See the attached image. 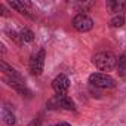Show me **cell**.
Instances as JSON below:
<instances>
[{
    "mask_svg": "<svg viewBox=\"0 0 126 126\" xmlns=\"http://www.w3.org/2000/svg\"><path fill=\"white\" fill-rule=\"evenodd\" d=\"M94 64L102 71H111L117 67V56L113 52H99L94 56Z\"/></svg>",
    "mask_w": 126,
    "mask_h": 126,
    "instance_id": "1",
    "label": "cell"
},
{
    "mask_svg": "<svg viewBox=\"0 0 126 126\" xmlns=\"http://www.w3.org/2000/svg\"><path fill=\"white\" fill-rule=\"evenodd\" d=\"M89 83L91 86L99 88V89H111L116 86V80L104 73H92L89 76Z\"/></svg>",
    "mask_w": 126,
    "mask_h": 126,
    "instance_id": "2",
    "label": "cell"
},
{
    "mask_svg": "<svg viewBox=\"0 0 126 126\" xmlns=\"http://www.w3.org/2000/svg\"><path fill=\"white\" fill-rule=\"evenodd\" d=\"M43 65H45V50L40 49L30 59V71H31V74L40 76L42 71H43Z\"/></svg>",
    "mask_w": 126,
    "mask_h": 126,
    "instance_id": "3",
    "label": "cell"
},
{
    "mask_svg": "<svg viewBox=\"0 0 126 126\" xmlns=\"http://www.w3.org/2000/svg\"><path fill=\"white\" fill-rule=\"evenodd\" d=\"M50 108H64V110H71L74 111V102L71 101V98H68L67 95H56L55 98H52L47 104Z\"/></svg>",
    "mask_w": 126,
    "mask_h": 126,
    "instance_id": "4",
    "label": "cell"
},
{
    "mask_svg": "<svg viewBox=\"0 0 126 126\" xmlns=\"http://www.w3.org/2000/svg\"><path fill=\"white\" fill-rule=\"evenodd\" d=\"M73 27H74L77 31L85 33V31L92 30V27H94V21H92V18H89L88 15H85V14H79V15H76L74 19H73Z\"/></svg>",
    "mask_w": 126,
    "mask_h": 126,
    "instance_id": "5",
    "label": "cell"
},
{
    "mask_svg": "<svg viewBox=\"0 0 126 126\" xmlns=\"http://www.w3.org/2000/svg\"><path fill=\"white\" fill-rule=\"evenodd\" d=\"M52 88L55 91L56 95H65L68 88H70V80L65 74H58L53 80H52Z\"/></svg>",
    "mask_w": 126,
    "mask_h": 126,
    "instance_id": "6",
    "label": "cell"
},
{
    "mask_svg": "<svg viewBox=\"0 0 126 126\" xmlns=\"http://www.w3.org/2000/svg\"><path fill=\"white\" fill-rule=\"evenodd\" d=\"M107 8L110 9V12L117 15V12H122L123 8H126V3L125 2H117V0L116 2H107Z\"/></svg>",
    "mask_w": 126,
    "mask_h": 126,
    "instance_id": "7",
    "label": "cell"
},
{
    "mask_svg": "<svg viewBox=\"0 0 126 126\" xmlns=\"http://www.w3.org/2000/svg\"><path fill=\"white\" fill-rule=\"evenodd\" d=\"M2 114H3V120H5V123L6 125H15V116H14V113L8 108V107H3V111H2Z\"/></svg>",
    "mask_w": 126,
    "mask_h": 126,
    "instance_id": "8",
    "label": "cell"
},
{
    "mask_svg": "<svg viewBox=\"0 0 126 126\" xmlns=\"http://www.w3.org/2000/svg\"><path fill=\"white\" fill-rule=\"evenodd\" d=\"M9 5L15 9V11H18L19 14H25V15H28V11L25 9V5L28 6L30 3H24V2H12V0H11V2H9Z\"/></svg>",
    "mask_w": 126,
    "mask_h": 126,
    "instance_id": "9",
    "label": "cell"
},
{
    "mask_svg": "<svg viewBox=\"0 0 126 126\" xmlns=\"http://www.w3.org/2000/svg\"><path fill=\"white\" fill-rule=\"evenodd\" d=\"M117 70L122 76L126 74V53H123L117 58Z\"/></svg>",
    "mask_w": 126,
    "mask_h": 126,
    "instance_id": "10",
    "label": "cell"
},
{
    "mask_svg": "<svg viewBox=\"0 0 126 126\" xmlns=\"http://www.w3.org/2000/svg\"><path fill=\"white\" fill-rule=\"evenodd\" d=\"M19 39H21V42H33L34 40V34H33V31L25 28V30H22L19 33Z\"/></svg>",
    "mask_w": 126,
    "mask_h": 126,
    "instance_id": "11",
    "label": "cell"
},
{
    "mask_svg": "<svg viewBox=\"0 0 126 126\" xmlns=\"http://www.w3.org/2000/svg\"><path fill=\"white\" fill-rule=\"evenodd\" d=\"M123 22H125L123 15H122V14H117L114 18H111L110 25H111V27H122V25H123Z\"/></svg>",
    "mask_w": 126,
    "mask_h": 126,
    "instance_id": "12",
    "label": "cell"
},
{
    "mask_svg": "<svg viewBox=\"0 0 126 126\" xmlns=\"http://www.w3.org/2000/svg\"><path fill=\"white\" fill-rule=\"evenodd\" d=\"M55 126H71L70 123H65V122H62V123H58V125H55Z\"/></svg>",
    "mask_w": 126,
    "mask_h": 126,
    "instance_id": "13",
    "label": "cell"
}]
</instances>
